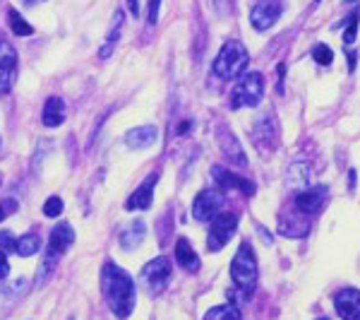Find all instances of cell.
<instances>
[{
    "instance_id": "7402d4cb",
    "label": "cell",
    "mask_w": 360,
    "mask_h": 320,
    "mask_svg": "<svg viewBox=\"0 0 360 320\" xmlns=\"http://www.w3.org/2000/svg\"><path fill=\"white\" fill-rule=\"evenodd\" d=\"M41 251V238L36 234H25L15 241V253L22 258H31Z\"/></svg>"
},
{
    "instance_id": "ffe728a7",
    "label": "cell",
    "mask_w": 360,
    "mask_h": 320,
    "mask_svg": "<svg viewBox=\"0 0 360 320\" xmlns=\"http://www.w3.org/2000/svg\"><path fill=\"white\" fill-rule=\"evenodd\" d=\"M123 22H125L123 12H120V10H116V15H113V22H111V29H108V36H106V41H103L101 51H99V56H101V58H108V56L113 53V49H116L118 39H120Z\"/></svg>"
},
{
    "instance_id": "30bf717a",
    "label": "cell",
    "mask_w": 360,
    "mask_h": 320,
    "mask_svg": "<svg viewBox=\"0 0 360 320\" xmlns=\"http://www.w3.org/2000/svg\"><path fill=\"white\" fill-rule=\"evenodd\" d=\"M326 195H329V188L317 183V186H307L300 195L296 197V207L303 214H317V212L324 207Z\"/></svg>"
},
{
    "instance_id": "9c48e42d",
    "label": "cell",
    "mask_w": 360,
    "mask_h": 320,
    "mask_svg": "<svg viewBox=\"0 0 360 320\" xmlns=\"http://www.w3.org/2000/svg\"><path fill=\"white\" fill-rule=\"evenodd\" d=\"M281 17V3L279 0H259L257 5L250 12V22L257 32H264L269 27L277 25V20Z\"/></svg>"
},
{
    "instance_id": "4316f807",
    "label": "cell",
    "mask_w": 360,
    "mask_h": 320,
    "mask_svg": "<svg viewBox=\"0 0 360 320\" xmlns=\"http://www.w3.org/2000/svg\"><path fill=\"white\" fill-rule=\"evenodd\" d=\"M60 212H63V200H60L58 195L49 197V200H46V205H44V214H46V217H58Z\"/></svg>"
},
{
    "instance_id": "d6986e66",
    "label": "cell",
    "mask_w": 360,
    "mask_h": 320,
    "mask_svg": "<svg viewBox=\"0 0 360 320\" xmlns=\"http://www.w3.org/2000/svg\"><path fill=\"white\" fill-rule=\"evenodd\" d=\"M175 262L180 267H185V270H200V258H197V253L192 251V246L185 238H178V243H175Z\"/></svg>"
},
{
    "instance_id": "d4e9b609",
    "label": "cell",
    "mask_w": 360,
    "mask_h": 320,
    "mask_svg": "<svg viewBox=\"0 0 360 320\" xmlns=\"http://www.w3.org/2000/svg\"><path fill=\"white\" fill-rule=\"evenodd\" d=\"M58 256L60 253L58 251H53V248H49V253L44 256V262H41V272H39V282H44L46 277L53 272V267H55V260H58Z\"/></svg>"
},
{
    "instance_id": "52a82bcc",
    "label": "cell",
    "mask_w": 360,
    "mask_h": 320,
    "mask_svg": "<svg viewBox=\"0 0 360 320\" xmlns=\"http://www.w3.org/2000/svg\"><path fill=\"white\" fill-rule=\"evenodd\" d=\"M224 202L226 197L219 188H207V190L197 193V197L192 200V217L197 222H209V219H214L221 212Z\"/></svg>"
},
{
    "instance_id": "ac0fdd59",
    "label": "cell",
    "mask_w": 360,
    "mask_h": 320,
    "mask_svg": "<svg viewBox=\"0 0 360 320\" xmlns=\"http://www.w3.org/2000/svg\"><path fill=\"white\" fill-rule=\"evenodd\" d=\"M73 243H75V229L70 227V224H58V227L51 232L49 248H53V251L65 253Z\"/></svg>"
},
{
    "instance_id": "484cf974",
    "label": "cell",
    "mask_w": 360,
    "mask_h": 320,
    "mask_svg": "<svg viewBox=\"0 0 360 320\" xmlns=\"http://www.w3.org/2000/svg\"><path fill=\"white\" fill-rule=\"evenodd\" d=\"M312 58H315L317 65H331V60H334V53H331L329 46L324 44H317L315 51H312Z\"/></svg>"
},
{
    "instance_id": "ba28073f",
    "label": "cell",
    "mask_w": 360,
    "mask_h": 320,
    "mask_svg": "<svg viewBox=\"0 0 360 320\" xmlns=\"http://www.w3.org/2000/svg\"><path fill=\"white\" fill-rule=\"evenodd\" d=\"M17 82V51L0 41V94H10Z\"/></svg>"
},
{
    "instance_id": "277c9868",
    "label": "cell",
    "mask_w": 360,
    "mask_h": 320,
    "mask_svg": "<svg viewBox=\"0 0 360 320\" xmlns=\"http://www.w3.org/2000/svg\"><path fill=\"white\" fill-rule=\"evenodd\" d=\"M264 97V77L259 73L243 75L235 89L231 92V109H245V106H257Z\"/></svg>"
},
{
    "instance_id": "d6a6232c",
    "label": "cell",
    "mask_w": 360,
    "mask_h": 320,
    "mask_svg": "<svg viewBox=\"0 0 360 320\" xmlns=\"http://www.w3.org/2000/svg\"><path fill=\"white\" fill-rule=\"evenodd\" d=\"M127 5H130V12L132 15H140V3H137V0H127Z\"/></svg>"
},
{
    "instance_id": "f546056e",
    "label": "cell",
    "mask_w": 360,
    "mask_h": 320,
    "mask_svg": "<svg viewBox=\"0 0 360 320\" xmlns=\"http://www.w3.org/2000/svg\"><path fill=\"white\" fill-rule=\"evenodd\" d=\"M159 8H161V0H149V17H146L149 25H156V20H159Z\"/></svg>"
},
{
    "instance_id": "4fadbf2b",
    "label": "cell",
    "mask_w": 360,
    "mask_h": 320,
    "mask_svg": "<svg viewBox=\"0 0 360 320\" xmlns=\"http://www.w3.org/2000/svg\"><path fill=\"white\" fill-rule=\"evenodd\" d=\"M216 143H219L221 152H224L226 157L231 159V162H235L238 167H245V152H243V147H240V143L235 140V135L231 133L226 125H219V130H216Z\"/></svg>"
},
{
    "instance_id": "2e32d148",
    "label": "cell",
    "mask_w": 360,
    "mask_h": 320,
    "mask_svg": "<svg viewBox=\"0 0 360 320\" xmlns=\"http://www.w3.org/2000/svg\"><path fill=\"white\" fill-rule=\"evenodd\" d=\"M46 128H58L65 121V101L60 97H49L44 106V116H41Z\"/></svg>"
},
{
    "instance_id": "3957f363",
    "label": "cell",
    "mask_w": 360,
    "mask_h": 320,
    "mask_svg": "<svg viewBox=\"0 0 360 320\" xmlns=\"http://www.w3.org/2000/svg\"><path fill=\"white\" fill-rule=\"evenodd\" d=\"M231 277H233L235 289H240L245 296L253 294L255 282H257V262H255V253L250 243H243L238 248L233 262H231Z\"/></svg>"
},
{
    "instance_id": "603a6c76",
    "label": "cell",
    "mask_w": 360,
    "mask_h": 320,
    "mask_svg": "<svg viewBox=\"0 0 360 320\" xmlns=\"http://www.w3.org/2000/svg\"><path fill=\"white\" fill-rule=\"evenodd\" d=\"M240 315H243V313H240V308H235L233 304H226V306H216V308H209V310H207L205 318L207 320H219V318H229V320L233 318V320H238Z\"/></svg>"
},
{
    "instance_id": "6da1fadb",
    "label": "cell",
    "mask_w": 360,
    "mask_h": 320,
    "mask_svg": "<svg viewBox=\"0 0 360 320\" xmlns=\"http://www.w3.org/2000/svg\"><path fill=\"white\" fill-rule=\"evenodd\" d=\"M101 291L106 296V304L111 313L118 318H127L135 308V282L125 270H120L113 262H106L101 272Z\"/></svg>"
},
{
    "instance_id": "8992f818",
    "label": "cell",
    "mask_w": 360,
    "mask_h": 320,
    "mask_svg": "<svg viewBox=\"0 0 360 320\" xmlns=\"http://www.w3.org/2000/svg\"><path fill=\"white\" fill-rule=\"evenodd\" d=\"M238 229V217L231 214V212H224V214H216L214 222H211L209 236H207V251L216 253L231 241V236Z\"/></svg>"
},
{
    "instance_id": "e0dca14e",
    "label": "cell",
    "mask_w": 360,
    "mask_h": 320,
    "mask_svg": "<svg viewBox=\"0 0 360 320\" xmlns=\"http://www.w3.org/2000/svg\"><path fill=\"white\" fill-rule=\"evenodd\" d=\"M310 178H312V171L307 167V162H293L286 171V183L288 188H307L310 186Z\"/></svg>"
},
{
    "instance_id": "f1b7e54d",
    "label": "cell",
    "mask_w": 360,
    "mask_h": 320,
    "mask_svg": "<svg viewBox=\"0 0 360 320\" xmlns=\"http://www.w3.org/2000/svg\"><path fill=\"white\" fill-rule=\"evenodd\" d=\"M15 241L17 238L12 236L10 232H0V251H5V253L15 251Z\"/></svg>"
},
{
    "instance_id": "44dd1931",
    "label": "cell",
    "mask_w": 360,
    "mask_h": 320,
    "mask_svg": "<svg viewBox=\"0 0 360 320\" xmlns=\"http://www.w3.org/2000/svg\"><path fill=\"white\" fill-rule=\"evenodd\" d=\"M144 236H146L144 222H135L120 234V246L125 248V251H132V248H137L142 241H144Z\"/></svg>"
},
{
    "instance_id": "e575fe53",
    "label": "cell",
    "mask_w": 360,
    "mask_h": 320,
    "mask_svg": "<svg viewBox=\"0 0 360 320\" xmlns=\"http://www.w3.org/2000/svg\"><path fill=\"white\" fill-rule=\"evenodd\" d=\"M0 147H3V140H0Z\"/></svg>"
},
{
    "instance_id": "7a4b0ae2",
    "label": "cell",
    "mask_w": 360,
    "mask_h": 320,
    "mask_svg": "<svg viewBox=\"0 0 360 320\" xmlns=\"http://www.w3.org/2000/svg\"><path fill=\"white\" fill-rule=\"evenodd\" d=\"M250 63V53L240 41H229L214 60V73L221 79H235Z\"/></svg>"
},
{
    "instance_id": "7c38bea8",
    "label": "cell",
    "mask_w": 360,
    "mask_h": 320,
    "mask_svg": "<svg viewBox=\"0 0 360 320\" xmlns=\"http://www.w3.org/2000/svg\"><path fill=\"white\" fill-rule=\"evenodd\" d=\"M336 315L346 320H360V291L358 289H341L334 296Z\"/></svg>"
},
{
    "instance_id": "83f0119b",
    "label": "cell",
    "mask_w": 360,
    "mask_h": 320,
    "mask_svg": "<svg viewBox=\"0 0 360 320\" xmlns=\"http://www.w3.org/2000/svg\"><path fill=\"white\" fill-rule=\"evenodd\" d=\"M355 34H358V12H353V15H350V22H348V27H346V32H344V44L346 46L353 44Z\"/></svg>"
},
{
    "instance_id": "1f68e13d",
    "label": "cell",
    "mask_w": 360,
    "mask_h": 320,
    "mask_svg": "<svg viewBox=\"0 0 360 320\" xmlns=\"http://www.w3.org/2000/svg\"><path fill=\"white\" fill-rule=\"evenodd\" d=\"M15 212V202L12 200H8V202H0V222L8 217V214H12Z\"/></svg>"
},
{
    "instance_id": "cb8c5ba5",
    "label": "cell",
    "mask_w": 360,
    "mask_h": 320,
    "mask_svg": "<svg viewBox=\"0 0 360 320\" xmlns=\"http://www.w3.org/2000/svg\"><path fill=\"white\" fill-rule=\"evenodd\" d=\"M10 27H12V32H15L17 36H29V34H34L31 25H27V22L22 20L20 12H17V10H10Z\"/></svg>"
},
{
    "instance_id": "4dcf8cb0",
    "label": "cell",
    "mask_w": 360,
    "mask_h": 320,
    "mask_svg": "<svg viewBox=\"0 0 360 320\" xmlns=\"http://www.w3.org/2000/svg\"><path fill=\"white\" fill-rule=\"evenodd\" d=\"M10 275V262H8L5 251H0V280H5Z\"/></svg>"
},
{
    "instance_id": "8fae6325",
    "label": "cell",
    "mask_w": 360,
    "mask_h": 320,
    "mask_svg": "<svg viewBox=\"0 0 360 320\" xmlns=\"http://www.w3.org/2000/svg\"><path fill=\"white\" fill-rule=\"evenodd\" d=\"M211 178L216 181V186L226 188V190H231V188H233V190H240V193H245V195H255L253 181H248V178L238 176V173L229 171V169H224V167L211 169Z\"/></svg>"
},
{
    "instance_id": "836d02e7",
    "label": "cell",
    "mask_w": 360,
    "mask_h": 320,
    "mask_svg": "<svg viewBox=\"0 0 360 320\" xmlns=\"http://www.w3.org/2000/svg\"><path fill=\"white\" fill-rule=\"evenodd\" d=\"M25 3H27V5H31V3H36V0H25Z\"/></svg>"
},
{
    "instance_id": "9a60e30c",
    "label": "cell",
    "mask_w": 360,
    "mask_h": 320,
    "mask_svg": "<svg viewBox=\"0 0 360 320\" xmlns=\"http://www.w3.org/2000/svg\"><path fill=\"white\" fill-rule=\"evenodd\" d=\"M156 138H159V130L154 125H142V128H132L125 135V145L132 149H146L156 143Z\"/></svg>"
},
{
    "instance_id": "5b68a950",
    "label": "cell",
    "mask_w": 360,
    "mask_h": 320,
    "mask_svg": "<svg viewBox=\"0 0 360 320\" xmlns=\"http://www.w3.org/2000/svg\"><path fill=\"white\" fill-rule=\"evenodd\" d=\"M168 277H170V262L168 258H154L149 260L140 272V284L146 289L149 296H156L166 289L168 284Z\"/></svg>"
},
{
    "instance_id": "5bb4252c",
    "label": "cell",
    "mask_w": 360,
    "mask_h": 320,
    "mask_svg": "<svg viewBox=\"0 0 360 320\" xmlns=\"http://www.w3.org/2000/svg\"><path fill=\"white\" fill-rule=\"evenodd\" d=\"M156 181H159V173H151V176H146V181L142 183L140 188H137L135 193H132L130 197H127V210H146V207L151 205V197H154V186Z\"/></svg>"
}]
</instances>
